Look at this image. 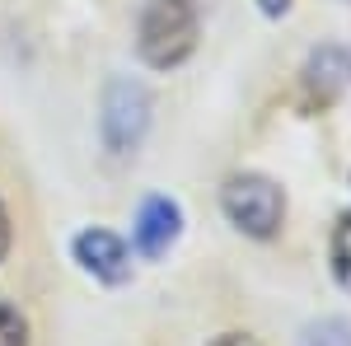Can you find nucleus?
Returning a JSON list of instances; mask_svg holds the SVG:
<instances>
[{
	"label": "nucleus",
	"mask_w": 351,
	"mask_h": 346,
	"mask_svg": "<svg viewBox=\"0 0 351 346\" xmlns=\"http://www.w3.org/2000/svg\"><path fill=\"white\" fill-rule=\"evenodd\" d=\"M220 211L239 234L271 239L281 230V220H286V192L271 183L267 173H234L220 187Z\"/></svg>",
	"instance_id": "2"
},
{
	"label": "nucleus",
	"mask_w": 351,
	"mask_h": 346,
	"mask_svg": "<svg viewBox=\"0 0 351 346\" xmlns=\"http://www.w3.org/2000/svg\"><path fill=\"white\" fill-rule=\"evenodd\" d=\"M0 346H28V319L14 299L0 295Z\"/></svg>",
	"instance_id": "9"
},
{
	"label": "nucleus",
	"mask_w": 351,
	"mask_h": 346,
	"mask_svg": "<svg viewBox=\"0 0 351 346\" xmlns=\"http://www.w3.org/2000/svg\"><path fill=\"white\" fill-rule=\"evenodd\" d=\"M347 84H351V52L347 47H319L304 61V89H309V99L332 103Z\"/></svg>",
	"instance_id": "6"
},
{
	"label": "nucleus",
	"mask_w": 351,
	"mask_h": 346,
	"mask_svg": "<svg viewBox=\"0 0 351 346\" xmlns=\"http://www.w3.org/2000/svg\"><path fill=\"white\" fill-rule=\"evenodd\" d=\"M332 281L351 295V211L332 230Z\"/></svg>",
	"instance_id": "7"
},
{
	"label": "nucleus",
	"mask_w": 351,
	"mask_h": 346,
	"mask_svg": "<svg viewBox=\"0 0 351 346\" xmlns=\"http://www.w3.org/2000/svg\"><path fill=\"white\" fill-rule=\"evenodd\" d=\"M211 346H258V342H253L248 332H220V337H216Z\"/></svg>",
	"instance_id": "12"
},
{
	"label": "nucleus",
	"mask_w": 351,
	"mask_h": 346,
	"mask_svg": "<svg viewBox=\"0 0 351 346\" xmlns=\"http://www.w3.org/2000/svg\"><path fill=\"white\" fill-rule=\"evenodd\" d=\"M300 346H351V323L347 319H319L300 332Z\"/></svg>",
	"instance_id": "8"
},
{
	"label": "nucleus",
	"mask_w": 351,
	"mask_h": 346,
	"mask_svg": "<svg viewBox=\"0 0 351 346\" xmlns=\"http://www.w3.org/2000/svg\"><path fill=\"white\" fill-rule=\"evenodd\" d=\"M183 234V206L173 197H145L141 211H136V225H132V239H136V253L141 258H164Z\"/></svg>",
	"instance_id": "5"
},
{
	"label": "nucleus",
	"mask_w": 351,
	"mask_h": 346,
	"mask_svg": "<svg viewBox=\"0 0 351 346\" xmlns=\"http://www.w3.org/2000/svg\"><path fill=\"white\" fill-rule=\"evenodd\" d=\"M258 10L267 19H281V14H291V0H258Z\"/></svg>",
	"instance_id": "11"
},
{
	"label": "nucleus",
	"mask_w": 351,
	"mask_h": 346,
	"mask_svg": "<svg viewBox=\"0 0 351 346\" xmlns=\"http://www.w3.org/2000/svg\"><path fill=\"white\" fill-rule=\"evenodd\" d=\"M150 89L141 80H127L117 75L104 89V112H99V132H104V145L112 155H132L141 145V136L150 127Z\"/></svg>",
	"instance_id": "3"
},
{
	"label": "nucleus",
	"mask_w": 351,
	"mask_h": 346,
	"mask_svg": "<svg viewBox=\"0 0 351 346\" xmlns=\"http://www.w3.org/2000/svg\"><path fill=\"white\" fill-rule=\"evenodd\" d=\"M202 38L197 0H145L136 24V52L150 71H178Z\"/></svg>",
	"instance_id": "1"
},
{
	"label": "nucleus",
	"mask_w": 351,
	"mask_h": 346,
	"mask_svg": "<svg viewBox=\"0 0 351 346\" xmlns=\"http://www.w3.org/2000/svg\"><path fill=\"white\" fill-rule=\"evenodd\" d=\"M10 243H14V230H10V211H5V201H0V262H5Z\"/></svg>",
	"instance_id": "10"
},
{
	"label": "nucleus",
	"mask_w": 351,
	"mask_h": 346,
	"mask_svg": "<svg viewBox=\"0 0 351 346\" xmlns=\"http://www.w3.org/2000/svg\"><path fill=\"white\" fill-rule=\"evenodd\" d=\"M71 253H75L80 271H89L104 286H127L132 281V248L112 230H80L71 239Z\"/></svg>",
	"instance_id": "4"
}]
</instances>
